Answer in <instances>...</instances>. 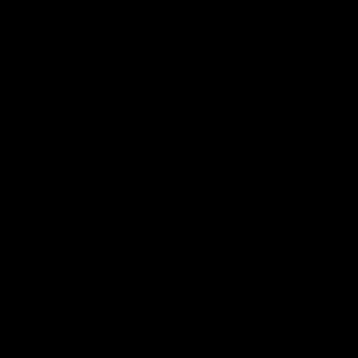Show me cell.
I'll list each match as a JSON object with an SVG mask.
<instances>
[]
</instances>
